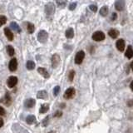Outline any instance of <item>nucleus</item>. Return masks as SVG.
Segmentation results:
<instances>
[{"mask_svg":"<svg viewBox=\"0 0 133 133\" xmlns=\"http://www.w3.org/2000/svg\"><path fill=\"white\" fill-rule=\"evenodd\" d=\"M47 38H48V34L44 30H41L39 33H38V36H37V38H38V42L40 43H46L47 40Z\"/></svg>","mask_w":133,"mask_h":133,"instance_id":"obj_1","label":"nucleus"},{"mask_svg":"<svg viewBox=\"0 0 133 133\" xmlns=\"http://www.w3.org/2000/svg\"><path fill=\"white\" fill-rule=\"evenodd\" d=\"M92 39L96 42H101L105 39V34L102 31H97L92 34Z\"/></svg>","mask_w":133,"mask_h":133,"instance_id":"obj_2","label":"nucleus"},{"mask_svg":"<svg viewBox=\"0 0 133 133\" xmlns=\"http://www.w3.org/2000/svg\"><path fill=\"white\" fill-rule=\"evenodd\" d=\"M75 92H76V91H75V89L73 88H67V89L66 90L65 93H64V98H65V99H66V100L72 99V98L74 97Z\"/></svg>","mask_w":133,"mask_h":133,"instance_id":"obj_3","label":"nucleus"},{"mask_svg":"<svg viewBox=\"0 0 133 133\" xmlns=\"http://www.w3.org/2000/svg\"><path fill=\"white\" fill-rule=\"evenodd\" d=\"M61 62L60 57H59L58 54H53L52 57V66L53 68H57L59 66Z\"/></svg>","mask_w":133,"mask_h":133,"instance_id":"obj_4","label":"nucleus"},{"mask_svg":"<svg viewBox=\"0 0 133 133\" xmlns=\"http://www.w3.org/2000/svg\"><path fill=\"white\" fill-rule=\"evenodd\" d=\"M54 12H55V7L52 3H47V5L45 6V13H47V16L52 15L54 13Z\"/></svg>","mask_w":133,"mask_h":133,"instance_id":"obj_5","label":"nucleus"},{"mask_svg":"<svg viewBox=\"0 0 133 133\" xmlns=\"http://www.w3.org/2000/svg\"><path fill=\"white\" fill-rule=\"evenodd\" d=\"M85 58V52L83 51H79L76 54L75 57V63L76 64H81Z\"/></svg>","mask_w":133,"mask_h":133,"instance_id":"obj_6","label":"nucleus"},{"mask_svg":"<svg viewBox=\"0 0 133 133\" xmlns=\"http://www.w3.org/2000/svg\"><path fill=\"white\" fill-rule=\"evenodd\" d=\"M7 83H8V88H14L18 83V77H14V76H12V77H8V81H7Z\"/></svg>","mask_w":133,"mask_h":133,"instance_id":"obj_7","label":"nucleus"},{"mask_svg":"<svg viewBox=\"0 0 133 133\" xmlns=\"http://www.w3.org/2000/svg\"><path fill=\"white\" fill-rule=\"evenodd\" d=\"M18 67V61L16 58H13L11 59V61L9 62V64H8V68L11 72H14L16 71Z\"/></svg>","mask_w":133,"mask_h":133,"instance_id":"obj_8","label":"nucleus"},{"mask_svg":"<svg viewBox=\"0 0 133 133\" xmlns=\"http://www.w3.org/2000/svg\"><path fill=\"white\" fill-rule=\"evenodd\" d=\"M115 8L116 10L122 11L125 8V1L124 0H116L115 3Z\"/></svg>","mask_w":133,"mask_h":133,"instance_id":"obj_9","label":"nucleus"},{"mask_svg":"<svg viewBox=\"0 0 133 133\" xmlns=\"http://www.w3.org/2000/svg\"><path fill=\"white\" fill-rule=\"evenodd\" d=\"M116 47L120 52H123L125 49V41L123 39H119L116 43Z\"/></svg>","mask_w":133,"mask_h":133,"instance_id":"obj_10","label":"nucleus"},{"mask_svg":"<svg viewBox=\"0 0 133 133\" xmlns=\"http://www.w3.org/2000/svg\"><path fill=\"white\" fill-rule=\"evenodd\" d=\"M34 106H35V100L33 99V98H30V99H27L25 101L24 107H27V108H32Z\"/></svg>","mask_w":133,"mask_h":133,"instance_id":"obj_11","label":"nucleus"},{"mask_svg":"<svg viewBox=\"0 0 133 133\" xmlns=\"http://www.w3.org/2000/svg\"><path fill=\"white\" fill-rule=\"evenodd\" d=\"M4 33H5L7 38H8L9 41L13 40V34L8 27H5V28H4Z\"/></svg>","mask_w":133,"mask_h":133,"instance_id":"obj_12","label":"nucleus"},{"mask_svg":"<svg viewBox=\"0 0 133 133\" xmlns=\"http://www.w3.org/2000/svg\"><path fill=\"white\" fill-rule=\"evenodd\" d=\"M37 97L43 100L47 99V92L46 91H39L37 93Z\"/></svg>","mask_w":133,"mask_h":133,"instance_id":"obj_13","label":"nucleus"},{"mask_svg":"<svg viewBox=\"0 0 133 133\" xmlns=\"http://www.w3.org/2000/svg\"><path fill=\"white\" fill-rule=\"evenodd\" d=\"M38 72H39L43 77H45V78H48V77H49V73L47 72V71L46 70L45 68H43V67H38Z\"/></svg>","mask_w":133,"mask_h":133,"instance_id":"obj_14","label":"nucleus"},{"mask_svg":"<svg viewBox=\"0 0 133 133\" xmlns=\"http://www.w3.org/2000/svg\"><path fill=\"white\" fill-rule=\"evenodd\" d=\"M125 55H126V57H127V58H129V59L133 58V49H132V46H128L127 51H126Z\"/></svg>","mask_w":133,"mask_h":133,"instance_id":"obj_15","label":"nucleus"},{"mask_svg":"<svg viewBox=\"0 0 133 133\" xmlns=\"http://www.w3.org/2000/svg\"><path fill=\"white\" fill-rule=\"evenodd\" d=\"M3 102L4 103L5 106H10L11 105V103H12V99H11V97H10V96H9L8 93H7L5 95Z\"/></svg>","mask_w":133,"mask_h":133,"instance_id":"obj_16","label":"nucleus"},{"mask_svg":"<svg viewBox=\"0 0 133 133\" xmlns=\"http://www.w3.org/2000/svg\"><path fill=\"white\" fill-rule=\"evenodd\" d=\"M108 35L111 37V38H116L119 35V32L116 29H111L108 32Z\"/></svg>","mask_w":133,"mask_h":133,"instance_id":"obj_17","label":"nucleus"},{"mask_svg":"<svg viewBox=\"0 0 133 133\" xmlns=\"http://www.w3.org/2000/svg\"><path fill=\"white\" fill-rule=\"evenodd\" d=\"M10 27H11V28H12L13 30H14L15 32H17V33H21V28H20V27L18 26L16 22H12L10 23Z\"/></svg>","mask_w":133,"mask_h":133,"instance_id":"obj_18","label":"nucleus"},{"mask_svg":"<svg viewBox=\"0 0 133 133\" xmlns=\"http://www.w3.org/2000/svg\"><path fill=\"white\" fill-rule=\"evenodd\" d=\"M65 35L67 38H73V36H74V31H73V29L72 28V27L68 28L67 30L66 31Z\"/></svg>","mask_w":133,"mask_h":133,"instance_id":"obj_19","label":"nucleus"},{"mask_svg":"<svg viewBox=\"0 0 133 133\" xmlns=\"http://www.w3.org/2000/svg\"><path fill=\"white\" fill-rule=\"evenodd\" d=\"M26 121H27V124L32 125V124H33V123L36 121V117H35V116H34L33 115H30V116H28L27 117Z\"/></svg>","mask_w":133,"mask_h":133,"instance_id":"obj_20","label":"nucleus"},{"mask_svg":"<svg viewBox=\"0 0 133 133\" xmlns=\"http://www.w3.org/2000/svg\"><path fill=\"white\" fill-rule=\"evenodd\" d=\"M49 110V105L45 103V104H43L41 106V108H40V113H46L47 111Z\"/></svg>","mask_w":133,"mask_h":133,"instance_id":"obj_21","label":"nucleus"},{"mask_svg":"<svg viewBox=\"0 0 133 133\" xmlns=\"http://www.w3.org/2000/svg\"><path fill=\"white\" fill-rule=\"evenodd\" d=\"M7 52H8V54L9 56H13V55H14V52H15L14 48H13L11 45L7 46Z\"/></svg>","mask_w":133,"mask_h":133,"instance_id":"obj_22","label":"nucleus"},{"mask_svg":"<svg viewBox=\"0 0 133 133\" xmlns=\"http://www.w3.org/2000/svg\"><path fill=\"white\" fill-rule=\"evenodd\" d=\"M107 13H108V8L107 6H103L100 9V14L102 16H107Z\"/></svg>","mask_w":133,"mask_h":133,"instance_id":"obj_23","label":"nucleus"},{"mask_svg":"<svg viewBox=\"0 0 133 133\" xmlns=\"http://www.w3.org/2000/svg\"><path fill=\"white\" fill-rule=\"evenodd\" d=\"M27 68L28 70H33L35 68V63L33 61H27Z\"/></svg>","mask_w":133,"mask_h":133,"instance_id":"obj_24","label":"nucleus"},{"mask_svg":"<svg viewBox=\"0 0 133 133\" xmlns=\"http://www.w3.org/2000/svg\"><path fill=\"white\" fill-rule=\"evenodd\" d=\"M34 30H35V27H34V25L33 23H30V22H28L27 23V32H28L29 33H33Z\"/></svg>","mask_w":133,"mask_h":133,"instance_id":"obj_25","label":"nucleus"},{"mask_svg":"<svg viewBox=\"0 0 133 133\" xmlns=\"http://www.w3.org/2000/svg\"><path fill=\"white\" fill-rule=\"evenodd\" d=\"M7 22V18L5 16H1L0 17V27L3 26V24H5Z\"/></svg>","mask_w":133,"mask_h":133,"instance_id":"obj_26","label":"nucleus"},{"mask_svg":"<svg viewBox=\"0 0 133 133\" xmlns=\"http://www.w3.org/2000/svg\"><path fill=\"white\" fill-rule=\"evenodd\" d=\"M74 76H75V72H74L73 70H72V71H71V72H69V77H68V78H69V81H70V82H72V81H73Z\"/></svg>","mask_w":133,"mask_h":133,"instance_id":"obj_27","label":"nucleus"},{"mask_svg":"<svg viewBox=\"0 0 133 133\" xmlns=\"http://www.w3.org/2000/svg\"><path fill=\"white\" fill-rule=\"evenodd\" d=\"M59 91H60V87L59 86H57L54 88V90H53V94L54 96H58V94L59 93Z\"/></svg>","mask_w":133,"mask_h":133,"instance_id":"obj_28","label":"nucleus"},{"mask_svg":"<svg viewBox=\"0 0 133 133\" xmlns=\"http://www.w3.org/2000/svg\"><path fill=\"white\" fill-rule=\"evenodd\" d=\"M62 115H63V112H62L61 111H56L54 113V117H60V116H62Z\"/></svg>","mask_w":133,"mask_h":133,"instance_id":"obj_29","label":"nucleus"},{"mask_svg":"<svg viewBox=\"0 0 133 133\" xmlns=\"http://www.w3.org/2000/svg\"><path fill=\"white\" fill-rule=\"evenodd\" d=\"M90 9L91 11H93V12H97V7L96 6V5H90Z\"/></svg>","mask_w":133,"mask_h":133,"instance_id":"obj_30","label":"nucleus"},{"mask_svg":"<svg viewBox=\"0 0 133 133\" xmlns=\"http://www.w3.org/2000/svg\"><path fill=\"white\" fill-rule=\"evenodd\" d=\"M5 113H6V111H5V110H4L3 107H0V116H4L5 115Z\"/></svg>","mask_w":133,"mask_h":133,"instance_id":"obj_31","label":"nucleus"},{"mask_svg":"<svg viewBox=\"0 0 133 133\" xmlns=\"http://www.w3.org/2000/svg\"><path fill=\"white\" fill-rule=\"evenodd\" d=\"M76 6H77V3H73L72 4H70L69 9H70V10H74L75 8H76Z\"/></svg>","mask_w":133,"mask_h":133,"instance_id":"obj_32","label":"nucleus"},{"mask_svg":"<svg viewBox=\"0 0 133 133\" xmlns=\"http://www.w3.org/2000/svg\"><path fill=\"white\" fill-rule=\"evenodd\" d=\"M48 119H49V117H48V116H47V117L43 120V126H47V123H48V121H48Z\"/></svg>","mask_w":133,"mask_h":133,"instance_id":"obj_33","label":"nucleus"},{"mask_svg":"<svg viewBox=\"0 0 133 133\" xmlns=\"http://www.w3.org/2000/svg\"><path fill=\"white\" fill-rule=\"evenodd\" d=\"M116 17H117L116 13H113V14H112V16H111L112 20H116Z\"/></svg>","mask_w":133,"mask_h":133,"instance_id":"obj_34","label":"nucleus"},{"mask_svg":"<svg viewBox=\"0 0 133 133\" xmlns=\"http://www.w3.org/2000/svg\"><path fill=\"white\" fill-rule=\"evenodd\" d=\"M127 105L129 107H133V100H130L129 102H127Z\"/></svg>","mask_w":133,"mask_h":133,"instance_id":"obj_35","label":"nucleus"},{"mask_svg":"<svg viewBox=\"0 0 133 133\" xmlns=\"http://www.w3.org/2000/svg\"><path fill=\"white\" fill-rule=\"evenodd\" d=\"M3 120L1 117H0V128L3 127Z\"/></svg>","mask_w":133,"mask_h":133,"instance_id":"obj_36","label":"nucleus"},{"mask_svg":"<svg viewBox=\"0 0 133 133\" xmlns=\"http://www.w3.org/2000/svg\"><path fill=\"white\" fill-rule=\"evenodd\" d=\"M130 88H131V89L133 91V80H132V82H131V84H130Z\"/></svg>","mask_w":133,"mask_h":133,"instance_id":"obj_37","label":"nucleus"},{"mask_svg":"<svg viewBox=\"0 0 133 133\" xmlns=\"http://www.w3.org/2000/svg\"><path fill=\"white\" fill-rule=\"evenodd\" d=\"M130 66H131V68H132V70L133 71V62H132V63H131Z\"/></svg>","mask_w":133,"mask_h":133,"instance_id":"obj_38","label":"nucleus"},{"mask_svg":"<svg viewBox=\"0 0 133 133\" xmlns=\"http://www.w3.org/2000/svg\"><path fill=\"white\" fill-rule=\"evenodd\" d=\"M65 106H66V105L65 104H61V107H62V108H63V107H65Z\"/></svg>","mask_w":133,"mask_h":133,"instance_id":"obj_39","label":"nucleus"},{"mask_svg":"<svg viewBox=\"0 0 133 133\" xmlns=\"http://www.w3.org/2000/svg\"><path fill=\"white\" fill-rule=\"evenodd\" d=\"M49 133H53V132H49Z\"/></svg>","mask_w":133,"mask_h":133,"instance_id":"obj_40","label":"nucleus"}]
</instances>
